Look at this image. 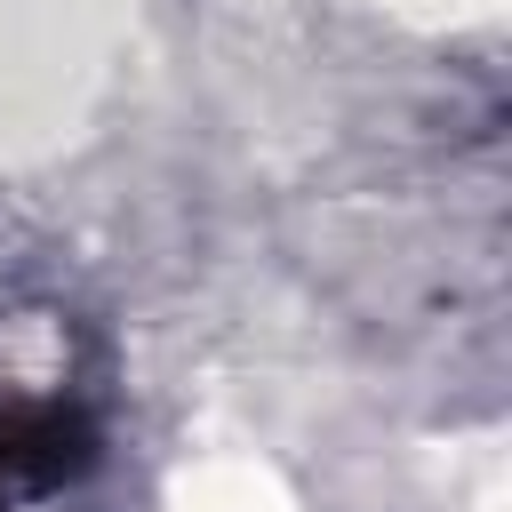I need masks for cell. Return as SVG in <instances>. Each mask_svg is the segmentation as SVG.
Returning <instances> with one entry per match:
<instances>
[{
    "mask_svg": "<svg viewBox=\"0 0 512 512\" xmlns=\"http://www.w3.org/2000/svg\"><path fill=\"white\" fill-rule=\"evenodd\" d=\"M96 464V416L72 400L64 376L0 384V512L56 504Z\"/></svg>",
    "mask_w": 512,
    "mask_h": 512,
    "instance_id": "6da1fadb",
    "label": "cell"
}]
</instances>
